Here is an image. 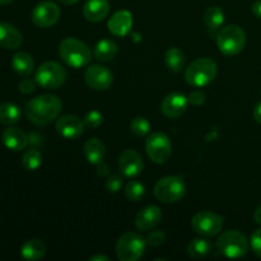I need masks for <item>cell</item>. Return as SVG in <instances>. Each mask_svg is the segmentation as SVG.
<instances>
[{
    "mask_svg": "<svg viewBox=\"0 0 261 261\" xmlns=\"http://www.w3.org/2000/svg\"><path fill=\"white\" fill-rule=\"evenodd\" d=\"M63 102L54 94H41L30 99L25 105V116L28 121L36 126H45L51 124L60 115Z\"/></svg>",
    "mask_w": 261,
    "mask_h": 261,
    "instance_id": "1",
    "label": "cell"
},
{
    "mask_svg": "<svg viewBox=\"0 0 261 261\" xmlns=\"http://www.w3.org/2000/svg\"><path fill=\"white\" fill-rule=\"evenodd\" d=\"M59 55L61 60L73 69L87 66L92 59V51L83 41L78 38H64L59 45Z\"/></svg>",
    "mask_w": 261,
    "mask_h": 261,
    "instance_id": "2",
    "label": "cell"
},
{
    "mask_svg": "<svg viewBox=\"0 0 261 261\" xmlns=\"http://www.w3.org/2000/svg\"><path fill=\"white\" fill-rule=\"evenodd\" d=\"M218 73V66L209 58H199L194 60L185 70V81L195 88L208 86L214 81Z\"/></svg>",
    "mask_w": 261,
    "mask_h": 261,
    "instance_id": "3",
    "label": "cell"
},
{
    "mask_svg": "<svg viewBox=\"0 0 261 261\" xmlns=\"http://www.w3.org/2000/svg\"><path fill=\"white\" fill-rule=\"evenodd\" d=\"M245 45H246V33L240 25H227L217 33V46L223 55H239L244 50Z\"/></svg>",
    "mask_w": 261,
    "mask_h": 261,
    "instance_id": "4",
    "label": "cell"
},
{
    "mask_svg": "<svg viewBox=\"0 0 261 261\" xmlns=\"http://www.w3.org/2000/svg\"><path fill=\"white\" fill-rule=\"evenodd\" d=\"M216 246L219 254H222L223 256L228 257V259H240L247 254L250 242L242 232L231 229L219 236Z\"/></svg>",
    "mask_w": 261,
    "mask_h": 261,
    "instance_id": "5",
    "label": "cell"
},
{
    "mask_svg": "<svg viewBox=\"0 0 261 261\" xmlns=\"http://www.w3.org/2000/svg\"><path fill=\"white\" fill-rule=\"evenodd\" d=\"M147 247V240L137 232H126L116 244V256L120 261H138Z\"/></svg>",
    "mask_w": 261,
    "mask_h": 261,
    "instance_id": "6",
    "label": "cell"
},
{
    "mask_svg": "<svg viewBox=\"0 0 261 261\" xmlns=\"http://www.w3.org/2000/svg\"><path fill=\"white\" fill-rule=\"evenodd\" d=\"M186 194L185 181L181 176H166L154 186V196L165 204L177 203Z\"/></svg>",
    "mask_w": 261,
    "mask_h": 261,
    "instance_id": "7",
    "label": "cell"
},
{
    "mask_svg": "<svg viewBox=\"0 0 261 261\" xmlns=\"http://www.w3.org/2000/svg\"><path fill=\"white\" fill-rule=\"evenodd\" d=\"M35 81L43 89H58L65 83L66 70L56 61H46L36 70Z\"/></svg>",
    "mask_w": 261,
    "mask_h": 261,
    "instance_id": "8",
    "label": "cell"
},
{
    "mask_svg": "<svg viewBox=\"0 0 261 261\" xmlns=\"http://www.w3.org/2000/svg\"><path fill=\"white\" fill-rule=\"evenodd\" d=\"M145 150L152 162L163 165L170 160L172 154V143L165 133H153L145 142Z\"/></svg>",
    "mask_w": 261,
    "mask_h": 261,
    "instance_id": "9",
    "label": "cell"
},
{
    "mask_svg": "<svg viewBox=\"0 0 261 261\" xmlns=\"http://www.w3.org/2000/svg\"><path fill=\"white\" fill-rule=\"evenodd\" d=\"M223 218L219 214L209 211L196 213L191 219V227L195 233L204 237L217 236L223 228Z\"/></svg>",
    "mask_w": 261,
    "mask_h": 261,
    "instance_id": "10",
    "label": "cell"
},
{
    "mask_svg": "<svg viewBox=\"0 0 261 261\" xmlns=\"http://www.w3.org/2000/svg\"><path fill=\"white\" fill-rule=\"evenodd\" d=\"M33 24L40 28H50L58 23L60 18V8L53 2H42L32 10Z\"/></svg>",
    "mask_w": 261,
    "mask_h": 261,
    "instance_id": "11",
    "label": "cell"
},
{
    "mask_svg": "<svg viewBox=\"0 0 261 261\" xmlns=\"http://www.w3.org/2000/svg\"><path fill=\"white\" fill-rule=\"evenodd\" d=\"M84 81L87 86L94 91H106L112 86L114 75L103 65H91L84 71Z\"/></svg>",
    "mask_w": 261,
    "mask_h": 261,
    "instance_id": "12",
    "label": "cell"
},
{
    "mask_svg": "<svg viewBox=\"0 0 261 261\" xmlns=\"http://www.w3.org/2000/svg\"><path fill=\"white\" fill-rule=\"evenodd\" d=\"M55 127L58 134L64 139H76L83 134L86 125L75 115H64L58 119Z\"/></svg>",
    "mask_w": 261,
    "mask_h": 261,
    "instance_id": "13",
    "label": "cell"
},
{
    "mask_svg": "<svg viewBox=\"0 0 261 261\" xmlns=\"http://www.w3.org/2000/svg\"><path fill=\"white\" fill-rule=\"evenodd\" d=\"M188 105V97L178 92H173L163 98L162 103H161V112L168 119H176L186 111Z\"/></svg>",
    "mask_w": 261,
    "mask_h": 261,
    "instance_id": "14",
    "label": "cell"
},
{
    "mask_svg": "<svg viewBox=\"0 0 261 261\" xmlns=\"http://www.w3.org/2000/svg\"><path fill=\"white\" fill-rule=\"evenodd\" d=\"M119 170L126 177H137L143 170V160L134 149H125L119 158Z\"/></svg>",
    "mask_w": 261,
    "mask_h": 261,
    "instance_id": "15",
    "label": "cell"
},
{
    "mask_svg": "<svg viewBox=\"0 0 261 261\" xmlns=\"http://www.w3.org/2000/svg\"><path fill=\"white\" fill-rule=\"evenodd\" d=\"M162 221V212L158 206L148 205L143 208L135 218V226L139 231L147 232L154 229Z\"/></svg>",
    "mask_w": 261,
    "mask_h": 261,
    "instance_id": "16",
    "label": "cell"
},
{
    "mask_svg": "<svg viewBox=\"0 0 261 261\" xmlns=\"http://www.w3.org/2000/svg\"><path fill=\"white\" fill-rule=\"evenodd\" d=\"M109 31L116 37H125L132 31L133 14L129 10H119L109 20Z\"/></svg>",
    "mask_w": 261,
    "mask_h": 261,
    "instance_id": "17",
    "label": "cell"
},
{
    "mask_svg": "<svg viewBox=\"0 0 261 261\" xmlns=\"http://www.w3.org/2000/svg\"><path fill=\"white\" fill-rule=\"evenodd\" d=\"M2 139L8 149L13 150V152H20V150H23L27 147L30 138L19 127L10 126L3 132Z\"/></svg>",
    "mask_w": 261,
    "mask_h": 261,
    "instance_id": "18",
    "label": "cell"
},
{
    "mask_svg": "<svg viewBox=\"0 0 261 261\" xmlns=\"http://www.w3.org/2000/svg\"><path fill=\"white\" fill-rule=\"evenodd\" d=\"M109 0H87L83 5V15L89 22H101L109 15Z\"/></svg>",
    "mask_w": 261,
    "mask_h": 261,
    "instance_id": "19",
    "label": "cell"
},
{
    "mask_svg": "<svg viewBox=\"0 0 261 261\" xmlns=\"http://www.w3.org/2000/svg\"><path fill=\"white\" fill-rule=\"evenodd\" d=\"M23 42L22 33L13 24L0 23V46L7 50H15Z\"/></svg>",
    "mask_w": 261,
    "mask_h": 261,
    "instance_id": "20",
    "label": "cell"
},
{
    "mask_svg": "<svg viewBox=\"0 0 261 261\" xmlns=\"http://www.w3.org/2000/svg\"><path fill=\"white\" fill-rule=\"evenodd\" d=\"M84 155L91 165L97 166L98 163L103 162L105 157H106V147H105L103 142L97 138L87 140L84 144Z\"/></svg>",
    "mask_w": 261,
    "mask_h": 261,
    "instance_id": "21",
    "label": "cell"
},
{
    "mask_svg": "<svg viewBox=\"0 0 261 261\" xmlns=\"http://www.w3.org/2000/svg\"><path fill=\"white\" fill-rule=\"evenodd\" d=\"M12 68L18 75L28 76L35 70V60L30 54L19 51L12 58Z\"/></svg>",
    "mask_w": 261,
    "mask_h": 261,
    "instance_id": "22",
    "label": "cell"
},
{
    "mask_svg": "<svg viewBox=\"0 0 261 261\" xmlns=\"http://www.w3.org/2000/svg\"><path fill=\"white\" fill-rule=\"evenodd\" d=\"M46 254V246L41 240L32 239L28 240L23 244L20 249V255L24 260L28 261H37L41 260Z\"/></svg>",
    "mask_w": 261,
    "mask_h": 261,
    "instance_id": "23",
    "label": "cell"
},
{
    "mask_svg": "<svg viewBox=\"0 0 261 261\" xmlns=\"http://www.w3.org/2000/svg\"><path fill=\"white\" fill-rule=\"evenodd\" d=\"M165 63L168 70L180 73L185 66V54L178 47H170L165 54Z\"/></svg>",
    "mask_w": 261,
    "mask_h": 261,
    "instance_id": "24",
    "label": "cell"
},
{
    "mask_svg": "<svg viewBox=\"0 0 261 261\" xmlns=\"http://www.w3.org/2000/svg\"><path fill=\"white\" fill-rule=\"evenodd\" d=\"M117 54V45L112 40H101L94 46V56L99 61H111Z\"/></svg>",
    "mask_w": 261,
    "mask_h": 261,
    "instance_id": "25",
    "label": "cell"
},
{
    "mask_svg": "<svg viewBox=\"0 0 261 261\" xmlns=\"http://www.w3.org/2000/svg\"><path fill=\"white\" fill-rule=\"evenodd\" d=\"M212 251V244L205 239L191 240L188 245V254L194 259H203L208 256Z\"/></svg>",
    "mask_w": 261,
    "mask_h": 261,
    "instance_id": "26",
    "label": "cell"
},
{
    "mask_svg": "<svg viewBox=\"0 0 261 261\" xmlns=\"http://www.w3.org/2000/svg\"><path fill=\"white\" fill-rule=\"evenodd\" d=\"M20 110L14 103H2L0 105V124L3 125H13L17 124L20 120Z\"/></svg>",
    "mask_w": 261,
    "mask_h": 261,
    "instance_id": "27",
    "label": "cell"
},
{
    "mask_svg": "<svg viewBox=\"0 0 261 261\" xmlns=\"http://www.w3.org/2000/svg\"><path fill=\"white\" fill-rule=\"evenodd\" d=\"M224 22V12L219 7H211L204 14V23L209 30H218Z\"/></svg>",
    "mask_w": 261,
    "mask_h": 261,
    "instance_id": "28",
    "label": "cell"
},
{
    "mask_svg": "<svg viewBox=\"0 0 261 261\" xmlns=\"http://www.w3.org/2000/svg\"><path fill=\"white\" fill-rule=\"evenodd\" d=\"M42 165V154L40 150L35 149H28L27 152L23 154L22 157V166L27 171H36L41 167Z\"/></svg>",
    "mask_w": 261,
    "mask_h": 261,
    "instance_id": "29",
    "label": "cell"
},
{
    "mask_svg": "<svg viewBox=\"0 0 261 261\" xmlns=\"http://www.w3.org/2000/svg\"><path fill=\"white\" fill-rule=\"evenodd\" d=\"M124 191L125 196L130 201H140L145 196V188L139 181H129Z\"/></svg>",
    "mask_w": 261,
    "mask_h": 261,
    "instance_id": "30",
    "label": "cell"
},
{
    "mask_svg": "<svg viewBox=\"0 0 261 261\" xmlns=\"http://www.w3.org/2000/svg\"><path fill=\"white\" fill-rule=\"evenodd\" d=\"M130 130L138 138H144L149 134L150 124L145 117L138 116L135 119H133V121L130 122Z\"/></svg>",
    "mask_w": 261,
    "mask_h": 261,
    "instance_id": "31",
    "label": "cell"
},
{
    "mask_svg": "<svg viewBox=\"0 0 261 261\" xmlns=\"http://www.w3.org/2000/svg\"><path fill=\"white\" fill-rule=\"evenodd\" d=\"M83 122L89 129H97L103 122V115L99 111H97V110H92V111L87 112L83 119Z\"/></svg>",
    "mask_w": 261,
    "mask_h": 261,
    "instance_id": "32",
    "label": "cell"
},
{
    "mask_svg": "<svg viewBox=\"0 0 261 261\" xmlns=\"http://www.w3.org/2000/svg\"><path fill=\"white\" fill-rule=\"evenodd\" d=\"M122 188V177L119 175H109L106 180V189L109 193H117Z\"/></svg>",
    "mask_w": 261,
    "mask_h": 261,
    "instance_id": "33",
    "label": "cell"
},
{
    "mask_svg": "<svg viewBox=\"0 0 261 261\" xmlns=\"http://www.w3.org/2000/svg\"><path fill=\"white\" fill-rule=\"evenodd\" d=\"M166 239H167V236L163 231H152L147 236V244H149L150 246L158 247L165 244Z\"/></svg>",
    "mask_w": 261,
    "mask_h": 261,
    "instance_id": "34",
    "label": "cell"
},
{
    "mask_svg": "<svg viewBox=\"0 0 261 261\" xmlns=\"http://www.w3.org/2000/svg\"><path fill=\"white\" fill-rule=\"evenodd\" d=\"M250 246H251L255 255L261 257V228L254 231V233L251 234V237H250Z\"/></svg>",
    "mask_w": 261,
    "mask_h": 261,
    "instance_id": "35",
    "label": "cell"
},
{
    "mask_svg": "<svg viewBox=\"0 0 261 261\" xmlns=\"http://www.w3.org/2000/svg\"><path fill=\"white\" fill-rule=\"evenodd\" d=\"M36 86H37L36 81H32V79L30 78H24L23 81H20L18 88H19V91L22 92L23 94H30L35 92Z\"/></svg>",
    "mask_w": 261,
    "mask_h": 261,
    "instance_id": "36",
    "label": "cell"
},
{
    "mask_svg": "<svg viewBox=\"0 0 261 261\" xmlns=\"http://www.w3.org/2000/svg\"><path fill=\"white\" fill-rule=\"evenodd\" d=\"M189 103L194 105V106H200L205 102V94L201 91H193L188 97Z\"/></svg>",
    "mask_w": 261,
    "mask_h": 261,
    "instance_id": "37",
    "label": "cell"
},
{
    "mask_svg": "<svg viewBox=\"0 0 261 261\" xmlns=\"http://www.w3.org/2000/svg\"><path fill=\"white\" fill-rule=\"evenodd\" d=\"M97 173H98V176H101V177H107V176L110 175L109 166L105 162L98 163V165H97Z\"/></svg>",
    "mask_w": 261,
    "mask_h": 261,
    "instance_id": "38",
    "label": "cell"
},
{
    "mask_svg": "<svg viewBox=\"0 0 261 261\" xmlns=\"http://www.w3.org/2000/svg\"><path fill=\"white\" fill-rule=\"evenodd\" d=\"M252 13H254L257 18H261V0H256V2L252 4Z\"/></svg>",
    "mask_w": 261,
    "mask_h": 261,
    "instance_id": "39",
    "label": "cell"
},
{
    "mask_svg": "<svg viewBox=\"0 0 261 261\" xmlns=\"http://www.w3.org/2000/svg\"><path fill=\"white\" fill-rule=\"evenodd\" d=\"M254 119L255 121L261 124V101L255 106L254 109Z\"/></svg>",
    "mask_w": 261,
    "mask_h": 261,
    "instance_id": "40",
    "label": "cell"
},
{
    "mask_svg": "<svg viewBox=\"0 0 261 261\" xmlns=\"http://www.w3.org/2000/svg\"><path fill=\"white\" fill-rule=\"evenodd\" d=\"M254 219L257 224H261V204L256 208L254 213Z\"/></svg>",
    "mask_w": 261,
    "mask_h": 261,
    "instance_id": "41",
    "label": "cell"
},
{
    "mask_svg": "<svg viewBox=\"0 0 261 261\" xmlns=\"http://www.w3.org/2000/svg\"><path fill=\"white\" fill-rule=\"evenodd\" d=\"M89 261H110V259L107 256H105V255H94V256H92Z\"/></svg>",
    "mask_w": 261,
    "mask_h": 261,
    "instance_id": "42",
    "label": "cell"
},
{
    "mask_svg": "<svg viewBox=\"0 0 261 261\" xmlns=\"http://www.w3.org/2000/svg\"><path fill=\"white\" fill-rule=\"evenodd\" d=\"M59 2L63 3V4H65V5H73V4H75V3H78L79 0H59Z\"/></svg>",
    "mask_w": 261,
    "mask_h": 261,
    "instance_id": "43",
    "label": "cell"
},
{
    "mask_svg": "<svg viewBox=\"0 0 261 261\" xmlns=\"http://www.w3.org/2000/svg\"><path fill=\"white\" fill-rule=\"evenodd\" d=\"M13 2H14V0H0V4L8 5V4H10V3H13Z\"/></svg>",
    "mask_w": 261,
    "mask_h": 261,
    "instance_id": "44",
    "label": "cell"
}]
</instances>
